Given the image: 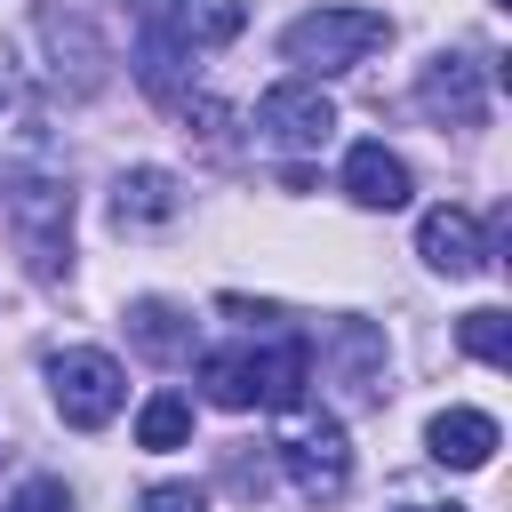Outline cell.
<instances>
[{
	"instance_id": "cell-17",
	"label": "cell",
	"mask_w": 512,
	"mask_h": 512,
	"mask_svg": "<svg viewBox=\"0 0 512 512\" xmlns=\"http://www.w3.org/2000/svg\"><path fill=\"white\" fill-rule=\"evenodd\" d=\"M144 512H208V496L192 480H168V488H144Z\"/></svg>"
},
{
	"instance_id": "cell-18",
	"label": "cell",
	"mask_w": 512,
	"mask_h": 512,
	"mask_svg": "<svg viewBox=\"0 0 512 512\" xmlns=\"http://www.w3.org/2000/svg\"><path fill=\"white\" fill-rule=\"evenodd\" d=\"M408 512H464V504H408Z\"/></svg>"
},
{
	"instance_id": "cell-5",
	"label": "cell",
	"mask_w": 512,
	"mask_h": 512,
	"mask_svg": "<svg viewBox=\"0 0 512 512\" xmlns=\"http://www.w3.org/2000/svg\"><path fill=\"white\" fill-rule=\"evenodd\" d=\"M280 464H288V480H296V496H304V504H336V496H344V480H352L344 424H336V416H304V424L280 440Z\"/></svg>"
},
{
	"instance_id": "cell-1",
	"label": "cell",
	"mask_w": 512,
	"mask_h": 512,
	"mask_svg": "<svg viewBox=\"0 0 512 512\" xmlns=\"http://www.w3.org/2000/svg\"><path fill=\"white\" fill-rule=\"evenodd\" d=\"M304 376H312V352L288 336V344H232V352H208L200 360V384L216 408H296L304 400Z\"/></svg>"
},
{
	"instance_id": "cell-19",
	"label": "cell",
	"mask_w": 512,
	"mask_h": 512,
	"mask_svg": "<svg viewBox=\"0 0 512 512\" xmlns=\"http://www.w3.org/2000/svg\"><path fill=\"white\" fill-rule=\"evenodd\" d=\"M0 104H8V72H0Z\"/></svg>"
},
{
	"instance_id": "cell-14",
	"label": "cell",
	"mask_w": 512,
	"mask_h": 512,
	"mask_svg": "<svg viewBox=\"0 0 512 512\" xmlns=\"http://www.w3.org/2000/svg\"><path fill=\"white\" fill-rule=\"evenodd\" d=\"M184 440H192V400H184V392H152L144 416H136V448H160V456H168V448H184Z\"/></svg>"
},
{
	"instance_id": "cell-15",
	"label": "cell",
	"mask_w": 512,
	"mask_h": 512,
	"mask_svg": "<svg viewBox=\"0 0 512 512\" xmlns=\"http://www.w3.org/2000/svg\"><path fill=\"white\" fill-rule=\"evenodd\" d=\"M456 336H464V352H472V360H488V368H512V320H504L496 304L464 312V328H456Z\"/></svg>"
},
{
	"instance_id": "cell-12",
	"label": "cell",
	"mask_w": 512,
	"mask_h": 512,
	"mask_svg": "<svg viewBox=\"0 0 512 512\" xmlns=\"http://www.w3.org/2000/svg\"><path fill=\"white\" fill-rule=\"evenodd\" d=\"M184 208V192H176V176L168 168H128L120 184H112V224L128 232V224H168Z\"/></svg>"
},
{
	"instance_id": "cell-2",
	"label": "cell",
	"mask_w": 512,
	"mask_h": 512,
	"mask_svg": "<svg viewBox=\"0 0 512 512\" xmlns=\"http://www.w3.org/2000/svg\"><path fill=\"white\" fill-rule=\"evenodd\" d=\"M392 40V24L376 16V8H312V16H296L288 32H280V56L296 64V72H352L360 56H376Z\"/></svg>"
},
{
	"instance_id": "cell-9",
	"label": "cell",
	"mask_w": 512,
	"mask_h": 512,
	"mask_svg": "<svg viewBox=\"0 0 512 512\" xmlns=\"http://www.w3.org/2000/svg\"><path fill=\"white\" fill-rule=\"evenodd\" d=\"M344 192H352L360 208H408V192H416V184H408V160H400V152H384V144L368 136V144H352V152H344Z\"/></svg>"
},
{
	"instance_id": "cell-11",
	"label": "cell",
	"mask_w": 512,
	"mask_h": 512,
	"mask_svg": "<svg viewBox=\"0 0 512 512\" xmlns=\"http://www.w3.org/2000/svg\"><path fill=\"white\" fill-rule=\"evenodd\" d=\"M240 24H248V8L240 0H168V16H160V32L176 40V48H224V40H240Z\"/></svg>"
},
{
	"instance_id": "cell-13",
	"label": "cell",
	"mask_w": 512,
	"mask_h": 512,
	"mask_svg": "<svg viewBox=\"0 0 512 512\" xmlns=\"http://www.w3.org/2000/svg\"><path fill=\"white\" fill-rule=\"evenodd\" d=\"M128 344L176 368V360L192 352V320H184L176 304H160V296H144V304H128Z\"/></svg>"
},
{
	"instance_id": "cell-8",
	"label": "cell",
	"mask_w": 512,
	"mask_h": 512,
	"mask_svg": "<svg viewBox=\"0 0 512 512\" xmlns=\"http://www.w3.org/2000/svg\"><path fill=\"white\" fill-rule=\"evenodd\" d=\"M416 248H424V264H432V272H448V280H464V272H480V264H488V240H480L472 208H432V216L416 224Z\"/></svg>"
},
{
	"instance_id": "cell-20",
	"label": "cell",
	"mask_w": 512,
	"mask_h": 512,
	"mask_svg": "<svg viewBox=\"0 0 512 512\" xmlns=\"http://www.w3.org/2000/svg\"><path fill=\"white\" fill-rule=\"evenodd\" d=\"M496 8H512V0H496Z\"/></svg>"
},
{
	"instance_id": "cell-16",
	"label": "cell",
	"mask_w": 512,
	"mask_h": 512,
	"mask_svg": "<svg viewBox=\"0 0 512 512\" xmlns=\"http://www.w3.org/2000/svg\"><path fill=\"white\" fill-rule=\"evenodd\" d=\"M8 512H72V496H64V480H24L8 496Z\"/></svg>"
},
{
	"instance_id": "cell-7",
	"label": "cell",
	"mask_w": 512,
	"mask_h": 512,
	"mask_svg": "<svg viewBox=\"0 0 512 512\" xmlns=\"http://www.w3.org/2000/svg\"><path fill=\"white\" fill-rule=\"evenodd\" d=\"M416 104L440 120V128H480L488 120V80L472 56H432L424 80H416Z\"/></svg>"
},
{
	"instance_id": "cell-6",
	"label": "cell",
	"mask_w": 512,
	"mask_h": 512,
	"mask_svg": "<svg viewBox=\"0 0 512 512\" xmlns=\"http://www.w3.org/2000/svg\"><path fill=\"white\" fill-rule=\"evenodd\" d=\"M328 128H336V104H328L312 80H280V88L256 96V136L280 144V152H320Z\"/></svg>"
},
{
	"instance_id": "cell-10",
	"label": "cell",
	"mask_w": 512,
	"mask_h": 512,
	"mask_svg": "<svg viewBox=\"0 0 512 512\" xmlns=\"http://www.w3.org/2000/svg\"><path fill=\"white\" fill-rule=\"evenodd\" d=\"M496 416H480V408H440L432 424H424V448L440 456V464H456V472H480L488 456H496Z\"/></svg>"
},
{
	"instance_id": "cell-4",
	"label": "cell",
	"mask_w": 512,
	"mask_h": 512,
	"mask_svg": "<svg viewBox=\"0 0 512 512\" xmlns=\"http://www.w3.org/2000/svg\"><path fill=\"white\" fill-rule=\"evenodd\" d=\"M48 392H56L64 424L104 432V424L120 416V400H128V376H120V360H112V352L72 344V352H48Z\"/></svg>"
},
{
	"instance_id": "cell-3",
	"label": "cell",
	"mask_w": 512,
	"mask_h": 512,
	"mask_svg": "<svg viewBox=\"0 0 512 512\" xmlns=\"http://www.w3.org/2000/svg\"><path fill=\"white\" fill-rule=\"evenodd\" d=\"M8 224H16V248H24L32 280H56L64 256H72V192L56 176H16L8 184Z\"/></svg>"
}]
</instances>
